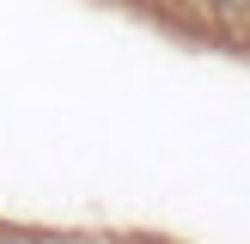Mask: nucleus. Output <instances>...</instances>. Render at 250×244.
<instances>
[{
    "label": "nucleus",
    "instance_id": "obj_1",
    "mask_svg": "<svg viewBox=\"0 0 250 244\" xmlns=\"http://www.w3.org/2000/svg\"><path fill=\"white\" fill-rule=\"evenodd\" d=\"M214 19L232 24V19H250V0H214Z\"/></svg>",
    "mask_w": 250,
    "mask_h": 244
},
{
    "label": "nucleus",
    "instance_id": "obj_2",
    "mask_svg": "<svg viewBox=\"0 0 250 244\" xmlns=\"http://www.w3.org/2000/svg\"><path fill=\"white\" fill-rule=\"evenodd\" d=\"M183 6H189V12H214V0H183Z\"/></svg>",
    "mask_w": 250,
    "mask_h": 244
}]
</instances>
